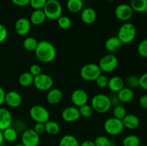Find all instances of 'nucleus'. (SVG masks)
I'll return each instance as SVG.
<instances>
[{"label": "nucleus", "instance_id": "obj_24", "mask_svg": "<svg viewBox=\"0 0 147 146\" xmlns=\"http://www.w3.org/2000/svg\"><path fill=\"white\" fill-rule=\"evenodd\" d=\"M67 8L70 12L77 14L83 9V0H67Z\"/></svg>", "mask_w": 147, "mask_h": 146}, {"label": "nucleus", "instance_id": "obj_37", "mask_svg": "<svg viewBox=\"0 0 147 146\" xmlns=\"http://www.w3.org/2000/svg\"><path fill=\"white\" fill-rule=\"evenodd\" d=\"M137 51L141 57L147 58V39H144L139 42Z\"/></svg>", "mask_w": 147, "mask_h": 146}, {"label": "nucleus", "instance_id": "obj_49", "mask_svg": "<svg viewBox=\"0 0 147 146\" xmlns=\"http://www.w3.org/2000/svg\"><path fill=\"white\" fill-rule=\"evenodd\" d=\"M80 146H96L94 141L90 140H87L83 141V143H80Z\"/></svg>", "mask_w": 147, "mask_h": 146}, {"label": "nucleus", "instance_id": "obj_27", "mask_svg": "<svg viewBox=\"0 0 147 146\" xmlns=\"http://www.w3.org/2000/svg\"><path fill=\"white\" fill-rule=\"evenodd\" d=\"M60 125L57 122L54 120H50L45 123V130L48 135H55L60 132Z\"/></svg>", "mask_w": 147, "mask_h": 146}, {"label": "nucleus", "instance_id": "obj_13", "mask_svg": "<svg viewBox=\"0 0 147 146\" xmlns=\"http://www.w3.org/2000/svg\"><path fill=\"white\" fill-rule=\"evenodd\" d=\"M62 118L67 123H74L78 121L80 117L78 107L76 106H69L63 109L61 113Z\"/></svg>", "mask_w": 147, "mask_h": 146}, {"label": "nucleus", "instance_id": "obj_10", "mask_svg": "<svg viewBox=\"0 0 147 146\" xmlns=\"http://www.w3.org/2000/svg\"><path fill=\"white\" fill-rule=\"evenodd\" d=\"M21 140L24 146H38L40 137L33 129H26L22 134Z\"/></svg>", "mask_w": 147, "mask_h": 146}, {"label": "nucleus", "instance_id": "obj_47", "mask_svg": "<svg viewBox=\"0 0 147 146\" xmlns=\"http://www.w3.org/2000/svg\"><path fill=\"white\" fill-rule=\"evenodd\" d=\"M139 102L142 108L147 110V94L141 96L140 98H139Z\"/></svg>", "mask_w": 147, "mask_h": 146}, {"label": "nucleus", "instance_id": "obj_30", "mask_svg": "<svg viewBox=\"0 0 147 146\" xmlns=\"http://www.w3.org/2000/svg\"><path fill=\"white\" fill-rule=\"evenodd\" d=\"M39 42L34 37H28L23 41V47L26 50L29 52H34Z\"/></svg>", "mask_w": 147, "mask_h": 146}, {"label": "nucleus", "instance_id": "obj_6", "mask_svg": "<svg viewBox=\"0 0 147 146\" xmlns=\"http://www.w3.org/2000/svg\"><path fill=\"white\" fill-rule=\"evenodd\" d=\"M103 128L106 133L110 135L116 136L119 135L123 132L124 126L121 120L112 117H109L105 121Z\"/></svg>", "mask_w": 147, "mask_h": 146}, {"label": "nucleus", "instance_id": "obj_46", "mask_svg": "<svg viewBox=\"0 0 147 146\" xmlns=\"http://www.w3.org/2000/svg\"><path fill=\"white\" fill-rule=\"evenodd\" d=\"M11 2L18 7H25L30 4V0H11Z\"/></svg>", "mask_w": 147, "mask_h": 146}, {"label": "nucleus", "instance_id": "obj_42", "mask_svg": "<svg viewBox=\"0 0 147 146\" xmlns=\"http://www.w3.org/2000/svg\"><path fill=\"white\" fill-rule=\"evenodd\" d=\"M139 87L143 90H147V72L144 73L139 77Z\"/></svg>", "mask_w": 147, "mask_h": 146}, {"label": "nucleus", "instance_id": "obj_53", "mask_svg": "<svg viewBox=\"0 0 147 146\" xmlns=\"http://www.w3.org/2000/svg\"><path fill=\"white\" fill-rule=\"evenodd\" d=\"M106 1H114V0H106Z\"/></svg>", "mask_w": 147, "mask_h": 146}, {"label": "nucleus", "instance_id": "obj_35", "mask_svg": "<svg viewBox=\"0 0 147 146\" xmlns=\"http://www.w3.org/2000/svg\"><path fill=\"white\" fill-rule=\"evenodd\" d=\"M96 146H112L111 140L104 135L98 136L94 140Z\"/></svg>", "mask_w": 147, "mask_h": 146}, {"label": "nucleus", "instance_id": "obj_34", "mask_svg": "<svg viewBox=\"0 0 147 146\" xmlns=\"http://www.w3.org/2000/svg\"><path fill=\"white\" fill-rule=\"evenodd\" d=\"M125 84H126V87H129L131 89L136 88L139 87V77L134 75H130L126 77L125 80Z\"/></svg>", "mask_w": 147, "mask_h": 146}, {"label": "nucleus", "instance_id": "obj_23", "mask_svg": "<svg viewBox=\"0 0 147 146\" xmlns=\"http://www.w3.org/2000/svg\"><path fill=\"white\" fill-rule=\"evenodd\" d=\"M46 19V16L42 9H34L30 15V21L32 24L40 25L45 22Z\"/></svg>", "mask_w": 147, "mask_h": 146}, {"label": "nucleus", "instance_id": "obj_17", "mask_svg": "<svg viewBox=\"0 0 147 146\" xmlns=\"http://www.w3.org/2000/svg\"><path fill=\"white\" fill-rule=\"evenodd\" d=\"M80 18L82 21L86 24H91L96 21L97 19V13L90 7L83 9L80 13Z\"/></svg>", "mask_w": 147, "mask_h": 146}, {"label": "nucleus", "instance_id": "obj_39", "mask_svg": "<svg viewBox=\"0 0 147 146\" xmlns=\"http://www.w3.org/2000/svg\"><path fill=\"white\" fill-rule=\"evenodd\" d=\"M47 0H30V5L33 9H42Z\"/></svg>", "mask_w": 147, "mask_h": 146}, {"label": "nucleus", "instance_id": "obj_19", "mask_svg": "<svg viewBox=\"0 0 147 146\" xmlns=\"http://www.w3.org/2000/svg\"><path fill=\"white\" fill-rule=\"evenodd\" d=\"M122 123L125 128L129 130H134L139 126L140 120L136 115L134 114H126V115L122 119Z\"/></svg>", "mask_w": 147, "mask_h": 146}, {"label": "nucleus", "instance_id": "obj_22", "mask_svg": "<svg viewBox=\"0 0 147 146\" xmlns=\"http://www.w3.org/2000/svg\"><path fill=\"white\" fill-rule=\"evenodd\" d=\"M116 94L121 102L123 103L130 102L134 97V92L133 90L128 87H123Z\"/></svg>", "mask_w": 147, "mask_h": 146}, {"label": "nucleus", "instance_id": "obj_29", "mask_svg": "<svg viewBox=\"0 0 147 146\" xmlns=\"http://www.w3.org/2000/svg\"><path fill=\"white\" fill-rule=\"evenodd\" d=\"M2 133L4 140L9 142V143H12V142L15 141L17 138V136H18L17 131L11 126L3 130Z\"/></svg>", "mask_w": 147, "mask_h": 146}, {"label": "nucleus", "instance_id": "obj_5", "mask_svg": "<svg viewBox=\"0 0 147 146\" xmlns=\"http://www.w3.org/2000/svg\"><path fill=\"white\" fill-rule=\"evenodd\" d=\"M102 74V72L98 64L94 63L86 64L81 67L80 70V77L86 81H96L99 75Z\"/></svg>", "mask_w": 147, "mask_h": 146}, {"label": "nucleus", "instance_id": "obj_7", "mask_svg": "<svg viewBox=\"0 0 147 146\" xmlns=\"http://www.w3.org/2000/svg\"><path fill=\"white\" fill-rule=\"evenodd\" d=\"M30 116L35 123H45L50 120V115L45 107L39 104L32 106L30 110Z\"/></svg>", "mask_w": 147, "mask_h": 146}, {"label": "nucleus", "instance_id": "obj_54", "mask_svg": "<svg viewBox=\"0 0 147 146\" xmlns=\"http://www.w3.org/2000/svg\"><path fill=\"white\" fill-rule=\"evenodd\" d=\"M0 146H4V145L3 144H1V145H0Z\"/></svg>", "mask_w": 147, "mask_h": 146}, {"label": "nucleus", "instance_id": "obj_20", "mask_svg": "<svg viewBox=\"0 0 147 146\" xmlns=\"http://www.w3.org/2000/svg\"><path fill=\"white\" fill-rule=\"evenodd\" d=\"M123 43L118 37H109L105 42V48L108 52L114 53L121 48Z\"/></svg>", "mask_w": 147, "mask_h": 146}, {"label": "nucleus", "instance_id": "obj_16", "mask_svg": "<svg viewBox=\"0 0 147 146\" xmlns=\"http://www.w3.org/2000/svg\"><path fill=\"white\" fill-rule=\"evenodd\" d=\"M12 115L9 110L4 107H0V130L11 127L12 125Z\"/></svg>", "mask_w": 147, "mask_h": 146}, {"label": "nucleus", "instance_id": "obj_55", "mask_svg": "<svg viewBox=\"0 0 147 146\" xmlns=\"http://www.w3.org/2000/svg\"><path fill=\"white\" fill-rule=\"evenodd\" d=\"M140 146H147V145H140Z\"/></svg>", "mask_w": 147, "mask_h": 146}, {"label": "nucleus", "instance_id": "obj_12", "mask_svg": "<svg viewBox=\"0 0 147 146\" xmlns=\"http://www.w3.org/2000/svg\"><path fill=\"white\" fill-rule=\"evenodd\" d=\"M70 99L73 105L80 107L87 104L88 101V95L83 89H76L72 92Z\"/></svg>", "mask_w": 147, "mask_h": 146}, {"label": "nucleus", "instance_id": "obj_52", "mask_svg": "<svg viewBox=\"0 0 147 146\" xmlns=\"http://www.w3.org/2000/svg\"><path fill=\"white\" fill-rule=\"evenodd\" d=\"M144 12H145V14H146V16H147V9H146V11H144Z\"/></svg>", "mask_w": 147, "mask_h": 146}, {"label": "nucleus", "instance_id": "obj_36", "mask_svg": "<svg viewBox=\"0 0 147 146\" xmlns=\"http://www.w3.org/2000/svg\"><path fill=\"white\" fill-rule=\"evenodd\" d=\"M79 109V112H80V116L84 117H89L93 115V107H91V105L87 104H84V105L81 106V107H78Z\"/></svg>", "mask_w": 147, "mask_h": 146}, {"label": "nucleus", "instance_id": "obj_31", "mask_svg": "<svg viewBox=\"0 0 147 146\" xmlns=\"http://www.w3.org/2000/svg\"><path fill=\"white\" fill-rule=\"evenodd\" d=\"M123 146H140V139L136 135H129L123 138Z\"/></svg>", "mask_w": 147, "mask_h": 146}, {"label": "nucleus", "instance_id": "obj_9", "mask_svg": "<svg viewBox=\"0 0 147 146\" xmlns=\"http://www.w3.org/2000/svg\"><path fill=\"white\" fill-rule=\"evenodd\" d=\"M53 78L49 74L41 73L39 75L35 76L34 78L33 84L36 89L40 91H48L52 89L53 86Z\"/></svg>", "mask_w": 147, "mask_h": 146}, {"label": "nucleus", "instance_id": "obj_2", "mask_svg": "<svg viewBox=\"0 0 147 146\" xmlns=\"http://www.w3.org/2000/svg\"><path fill=\"white\" fill-rule=\"evenodd\" d=\"M90 105L94 111L100 114L107 113L111 108L109 97L105 94H97L93 96Z\"/></svg>", "mask_w": 147, "mask_h": 146}, {"label": "nucleus", "instance_id": "obj_4", "mask_svg": "<svg viewBox=\"0 0 147 146\" xmlns=\"http://www.w3.org/2000/svg\"><path fill=\"white\" fill-rule=\"evenodd\" d=\"M46 18L50 20H56L62 16L63 8L58 0H47L43 7Z\"/></svg>", "mask_w": 147, "mask_h": 146}, {"label": "nucleus", "instance_id": "obj_21", "mask_svg": "<svg viewBox=\"0 0 147 146\" xmlns=\"http://www.w3.org/2000/svg\"><path fill=\"white\" fill-rule=\"evenodd\" d=\"M123 87H125V82L122 77L119 76H113L109 79L108 87L113 92L117 93Z\"/></svg>", "mask_w": 147, "mask_h": 146}, {"label": "nucleus", "instance_id": "obj_32", "mask_svg": "<svg viewBox=\"0 0 147 146\" xmlns=\"http://www.w3.org/2000/svg\"><path fill=\"white\" fill-rule=\"evenodd\" d=\"M57 20L58 26L63 29H68L71 27L72 21L68 17L62 15Z\"/></svg>", "mask_w": 147, "mask_h": 146}, {"label": "nucleus", "instance_id": "obj_15", "mask_svg": "<svg viewBox=\"0 0 147 146\" xmlns=\"http://www.w3.org/2000/svg\"><path fill=\"white\" fill-rule=\"evenodd\" d=\"M31 24L30 19L25 17H22L16 21L14 24V30L18 35H27L30 31Z\"/></svg>", "mask_w": 147, "mask_h": 146}, {"label": "nucleus", "instance_id": "obj_40", "mask_svg": "<svg viewBox=\"0 0 147 146\" xmlns=\"http://www.w3.org/2000/svg\"><path fill=\"white\" fill-rule=\"evenodd\" d=\"M8 36V31L4 25L0 23V44L4 42L7 38Z\"/></svg>", "mask_w": 147, "mask_h": 146}, {"label": "nucleus", "instance_id": "obj_38", "mask_svg": "<svg viewBox=\"0 0 147 146\" xmlns=\"http://www.w3.org/2000/svg\"><path fill=\"white\" fill-rule=\"evenodd\" d=\"M109 78L107 76L105 75V74H100L95 82H96V84L98 87H100V88H106V87H108V84H109Z\"/></svg>", "mask_w": 147, "mask_h": 146}, {"label": "nucleus", "instance_id": "obj_41", "mask_svg": "<svg viewBox=\"0 0 147 146\" xmlns=\"http://www.w3.org/2000/svg\"><path fill=\"white\" fill-rule=\"evenodd\" d=\"M29 72H30L34 77H35V76H37L40 74H41L42 69L39 64H32V65H31V67H30V71Z\"/></svg>", "mask_w": 147, "mask_h": 146}, {"label": "nucleus", "instance_id": "obj_18", "mask_svg": "<svg viewBox=\"0 0 147 146\" xmlns=\"http://www.w3.org/2000/svg\"><path fill=\"white\" fill-rule=\"evenodd\" d=\"M63 98V92L57 88H52L47 94V102L50 104H59Z\"/></svg>", "mask_w": 147, "mask_h": 146}, {"label": "nucleus", "instance_id": "obj_28", "mask_svg": "<svg viewBox=\"0 0 147 146\" xmlns=\"http://www.w3.org/2000/svg\"><path fill=\"white\" fill-rule=\"evenodd\" d=\"M130 6L136 12H144L147 9V0H131Z\"/></svg>", "mask_w": 147, "mask_h": 146}, {"label": "nucleus", "instance_id": "obj_44", "mask_svg": "<svg viewBox=\"0 0 147 146\" xmlns=\"http://www.w3.org/2000/svg\"><path fill=\"white\" fill-rule=\"evenodd\" d=\"M33 130L36 132L38 135H42L45 132V123H36L34 126Z\"/></svg>", "mask_w": 147, "mask_h": 146}, {"label": "nucleus", "instance_id": "obj_51", "mask_svg": "<svg viewBox=\"0 0 147 146\" xmlns=\"http://www.w3.org/2000/svg\"><path fill=\"white\" fill-rule=\"evenodd\" d=\"M14 146H24V145L22 144V143H19V144L15 145H14Z\"/></svg>", "mask_w": 147, "mask_h": 146}, {"label": "nucleus", "instance_id": "obj_45", "mask_svg": "<svg viewBox=\"0 0 147 146\" xmlns=\"http://www.w3.org/2000/svg\"><path fill=\"white\" fill-rule=\"evenodd\" d=\"M109 99H110L111 104V107H116V106L121 104V102L119 100V97H118L117 94H112L110 96H109Z\"/></svg>", "mask_w": 147, "mask_h": 146}, {"label": "nucleus", "instance_id": "obj_11", "mask_svg": "<svg viewBox=\"0 0 147 146\" xmlns=\"http://www.w3.org/2000/svg\"><path fill=\"white\" fill-rule=\"evenodd\" d=\"M134 14V10L130 4H121L115 9V16L119 20L127 21L131 19Z\"/></svg>", "mask_w": 147, "mask_h": 146}, {"label": "nucleus", "instance_id": "obj_43", "mask_svg": "<svg viewBox=\"0 0 147 146\" xmlns=\"http://www.w3.org/2000/svg\"><path fill=\"white\" fill-rule=\"evenodd\" d=\"M13 127L17 130V133H20V132H22L23 133L26 130L25 123L23 120H17Z\"/></svg>", "mask_w": 147, "mask_h": 146}, {"label": "nucleus", "instance_id": "obj_3", "mask_svg": "<svg viewBox=\"0 0 147 146\" xmlns=\"http://www.w3.org/2000/svg\"><path fill=\"white\" fill-rule=\"evenodd\" d=\"M136 36V28L131 22H125L122 24L118 31L117 37L123 44H129L134 40Z\"/></svg>", "mask_w": 147, "mask_h": 146}, {"label": "nucleus", "instance_id": "obj_8", "mask_svg": "<svg viewBox=\"0 0 147 146\" xmlns=\"http://www.w3.org/2000/svg\"><path fill=\"white\" fill-rule=\"evenodd\" d=\"M118 64L119 60L113 54H108L103 56L98 63L100 70L103 72H111L116 70Z\"/></svg>", "mask_w": 147, "mask_h": 146}, {"label": "nucleus", "instance_id": "obj_26", "mask_svg": "<svg viewBox=\"0 0 147 146\" xmlns=\"http://www.w3.org/2000/svg\"><path fill=\"white\" fill-rule=\"evenodd\" d=\"M34 78V77L30 72H23L22 74H20V76L19 77V84H20L22 87H30L32 84H33Z\"/></svg>", "mask_w": 147, "mask_h": 146}, {"label": "nucleus", "instance_id": "obj_14", "mask_svg": "<svg viewBox=\"0 0 147 146\" xmlns=\"http://www.w3.org/2000/svg\"><path fill=\"white\" fill-rule=\"evenodd\" d=\"M22 98L21 94L18 92L11 90L6 93L4 103H6L7 105L9 107L17 108L20 107V104H22Z\"/></svg>", "mask_w": 147, "mask_h": 146}, {"label": "nucleus", "instance_id": "obj_50", "mask_svg": "<svg viewBox=\"0 0 147 146\" xmlns=\"http://www.w3.org/2000/svg\"><path fill=\"white\" fill-rule=\"evenodd\" d=\"M4 137H3V133L2 131L0 130V145L3 144V142H4Z\"/></svg>", "mask_w": 147, "mask_h": 146}, {"label": "nucleus", "instance_id": "obj_33", "mask_svg": "<svg viewBox=\"0 0 147 146\" xmlns=\"http://www.w3.org/2000/svg\"><path fill=\"white\" fill-rule=\"evenodd\" d=\"M113 117L122 120V119L126 115L127 113H126V110L125 109V107H123V105H121V104H119V105L113 107Z\"/></svg>", "mask_w": 147, "mask_h": 146}, {"label": "nucleus", "instance_id": "obj_1", "mask_svg": "<svg viewBox=\"0 0 147 146\" xmlns=\"http://www.w3.org/2000/svg\"><path fill=\"white\" fill-rule=\"evenodd\" d=\"M34 54L39 61L44 63H50L55 59L57 50L53 43L47 40L39 42Z\"/></svg>", "mask_w": 147, "mask_h": 146}, {"label": "nucleus", "instance_id": "obj_48", "mask_svg": "<svg viewBox=\"0 0 147 146\" xmlns=\"http://www.w3.org/2000/svg\"><path fill=\"white\" fill-rule=\"evenodd\" d=\"M5 95L6 92L4 91V89L1 87H0V107L4 103V100H5Z\"/></svg>", "mask_w": 147, "mask_h": 146}, {"label": "nucleus", "instance_id": "obj_25", "mask_svg": "<svg viewBox=\"0 0 147 146\" xmlns=\"http://www.w3.org/2000/svg\"><path fill=\"white\" fill-rule=\"evenodd\" d=\"M58 146H80V143L74 135L68 134L61 137Z\"/></svg>", "mask_w": 147, "mask_h": 146}]
</instances>
